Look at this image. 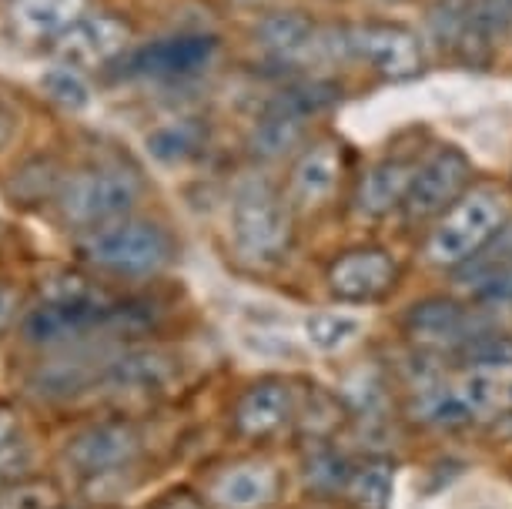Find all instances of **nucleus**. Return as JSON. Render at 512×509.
Masks as SVG:
<instances>
[{
  "label": "nucleus",
  "instance_id": "f257e3e1",
  "mask_svg": "<svg viewBox=\"0 0 512 509\" xmlns=\"http://www.w3.org/2000/svg\"><path fill=\"white\" fill-rule=\"evenodd\" d=\"M81 258L101 272L114 275H151L171 262V235L154 222L121 218L101 225L81 238Z\"/></svg>",
  "mask_w": 512,
  "mask_h": 509
},
{
  "label": "nucleus",
  "instance_id": "f03ea898",
  "mask_svg": "<svg viewBox=\"0 0 512 509\" xmlns=\"http://www.w3.org/2000/svg\"><path fill=\"white\" fill-rule=\"evenodd\" d=\"M506 225V205L492 191H469L432 228L425 255L439 268H459L472 262Z\"/></svg>",
  "mask_w": 512,
  "mask_h": 509
},
{
  "label": "nucleus",
  "instance_id": "7ed1b4c3",
  "mask_svg": "<svg viewBox=\"0 0 512 509\" xmlns=\"http://www.w3.org/2000/svg\"><path fill=\"white\" fill-rule=\"evenodd\" d=\"M231 238L241 258L255 265L278 262L292 248V211L265 181H248L235 191Z\"/></svg>",
  "mask_w": 512,
  "mask_h": 509
},
{
  "label": "nucleus",
  "instance_id": "20e7f679",
  "mask_svg": "<svg viewBox=\"0 0 512 509\" xmlns=\"http://www.w3.org/2000/svg\"><path fill=\"white\" fill-rule=\"evenodd\" d=\"M138 201V181L118 168H88L77 171L57 188V205L67 225L94 228L121 222Z\"/></svg>",
  "mask_w": 512,
  "mask_h": 509
},
{
  "label": "nucleus",
  "instance_id": "39448f33",
  "mask_svg": "<svg viewBox=\"0 0 512 509\" xmlns=\"http://www.w3.org/2000/svg\"><path fill=\"white\" fill-rule=\"evenodd\" d=\"M469 181H472V161L459 148L446 144V148L432 151L412 175L409 195L402 201L405 218L409 222H429V218L446 215L466 195Z\"/></svg>",
  "mask_w": 512,
  "mask_h": 509
},
{
  "label": "nucleus",
  "instance_id": "423d86ee",
  "mask_svg": "<svg viewBox=\"0 0 512 509\" xmlns=\"http://www.w3.org/2000/svg\"><path fill=\"white\" fill-rule=\"evenodd\" d=\"M141 453V432L131 419H104L94 426L81 429L77 436L67 439L64 459L71 463L74 473L98 479L121 473L131 466Z\"/></svg>",
  "mask_w": 512,
  "mask_h": 509
},
{
  "label": "nucleus",
  "instance_id": "0eeeda50",
  "mask_svg": "<svg viewBox=\"0 0 512 509\" xmlns=\"http://www.w3.org/2000/svg\"><path fill=\"white\" fill-rule=\"evenodd\" d=\"M345 51L362 57L375 74L389 81H409L422 71V41L402 24H362L345 34Z\"/></svg>",
  "mask_w": 512,
  "mask_h": 509
},
{
  "label": "nucleus",
  "instance_id": "6e6552de",
  "mask_svg": "<svg viewBox=\"0 0 512 509\" xmlns=\"http://www.w3.org/2000/svg\"><path fill=\"white\" fill-rule=\"evenodd\" d=\"M114 302L108 295H91V299H44L34 312H27L21 325L24 342L31 345H67L84 339L94 329L108 325Z\"/></svg>",
  "mask_w": 512,
  "mask_h": 509
},
{
  "label": "nucleus",
  "instance_id": "1a4fd4ad",
  "mask_svg": "<svg viewBox=\"0 0 512 509\" xmlns=\"http://www.w3.org/2000/svg\"><path fill=\"white\" fill-rule=\"evenodd\" d=\"M325 282L338 302H379L399 282V265L385 248H352L328 265Z\"/></svg>",
  "mask_w": 512,
  "mask_h": 509
},
{
  "label": "nucleus",
  "instance_id": "9d476101",
  "mask_svg": "<svg viewBox=\"0 0 512 509\" xmlns=\"http://www.w3.org/2000/svg\"><path fill=\"white\" fill-rule=\"evenodd\" d=\"M131 37V27L128 21L114 14H84L81 21L74 27L57 37L51 44V51L57 54L61 64H71V67H98V64H108L114 54L124 51Z\"/></svg>",
  "mask_w": 512,
  "mask_h": 509
},
{
  "label": "nucleus",
  "instance_id": "9b49d317",
  "mask_svg": "<svg viewBox=\"0 0 512 509\" xmlns=\"http://www.w3.org/2000/svg\"><path fill=\"white\" fill-rule=\"evenodd\" d=\"M295 389L285 379H258L241 392L231 409V426L245 439L275 436L295 416Z\"/></svg>",
  "mask_w": 512,
  "mask_h": 509
},
{
  "label": "nucleus",
  "instance_id": "f8f14e48",
  "mask_svg": "<svg viewBox=\"0 0 512 509\" xmlns=\"http://www.w3.org/2000/svg\"><path fill=\"white\" fill-rule=\"evenodd\" d=\"M218 51V41L208 34H181L144 44L128 57V71L144 78H185L201 71Z\"/></svg>",
  "mask_w": 512,
  "mask_h": 509
},
{
  "label": "nucleus",
  "instance_id": "ddd939ff",
  "mask_svg": "<svg viewBox=\"0 0 512 509\" xmlns=\"http://www.w3.org/2000/svg\"><path fill=\"white\" fill-rule=\"evenodd\" d=\"M405 335L422 345V349H459L469 335H476L479 329H472V312L466 305L452 302V299H425L415 302L402 319Z\"/></svg>",
  "mask_w": 512,
  "mask_h": 509
},
{
  "label": "nucleus",
  "instance_id": "4468645a",
  "mask_svg": "<svg viewBox=\"0 0 512 509\" xmlns=\"http://www.w3.org/2000/svg\"><path fill=\"white\" fill-rule=\"evenodd\" d=\"M108 362H101L98 355H88V352L57 355V359H47V362H41V366L31 372V379H27V389H31L34 396L44 399V402L77 399L81 392H88V389L98 386V382H104Z\"/></svg>",
  "mask_w": 512,
  "mask_h": 509
},
{
  "label": "nucleus",
  "instance_id": "2eb2a0df",
  "mask_svg": "<svg viewBox=\"0 0 512 509\" xmlns=\"http://www.w3.org/2000/svg\"><path fill=\"white\" fill-rule=\"evenodd\" d=\"M84 14H88V0H14L11 31L27 44H54Z\"/></svg>",
  "mask_w": 512,
  "mask_h": 509
},
{
  "label": "nucleus",
  "instance_id": "dca6fc26",
  "mask_svg": "<svg viewBox=\"0 0 512 509\" xmlns=\"http://www.w3.org/2000/svg\"><path fill=\"white\" fill-rule=\"evenodd\" d=\"M278 486H282V479H278L275 466L238 463L215 479L211 496L225 509H265L278 499Z\"/></svg>",
  "mask_w": 512,
  "mask_h": 509
},
{
  "label": "nucleus",
  "instance_id": "f3484780",
  "mask_svg": "<svg viewBox=\"0 0 512 509\" xmlns=\"http://www.w3.org/2000/svg\"><path fill=\"white\" fill-rule=\"evenodd\" d=\"M338 175H342V151L335 144H315L292 168V201L295 208L315 211L335 195Z\"/></svg>",
  "mask_w": 512,
  "mask_h": 509
},
{
  "label": "nucleus",
  "instance_id": "a211bd4d",
  "mask_svg": "<svg viewBox=\"0 0 512 509\" xmlns=\"http://www.w3.org/2000/svg\"><path fill=\"white\" fill-rule=\"evenodd\" d=\"M175 376V362L158 349L121 352L108 362L104 386L114 392H161Z\"/></svg>",
  "mask_w": 512,
  "mask_h": 509
},
{
  "label": "nucleus",
  "instance_id": "6ab92c4d",
  "mask_svg": "<svg viewBox=\"0 0 512 509\" xmlns=\"http://www.w3.org/2000/svg\"><path fill=\"white\" fill-rule=\"evenodd\" d=\"M415 168H409L399 158H385L375 168H369V175L362 178L359 195H355V208L369 218L389 215L392 208H402L405 195H409Z\"/></svg>",
  "mask_w": 512,
  "mask_h": 509
},
{
  "label": "nucleus",
  "instance_id": "aec40b11",
  "mask_svg": "<svg viewBox=\"0 0 512 509\" xmlns=\"http://www.w3.org/2000/svg\"><path fill=\"white\" fill-rule=\"evenodd\" d=\"M395 489V463L392 459H365L352 469V479L345 486V499L352 509H389Z\"/></svg>",
  "mask_w": 512,
  "mask_h": 509
},
{
  "label": "nucleus",
  "instance_id": "412c9836",
  "mask_svg": "<svg viewBox=\"0 0 512 509\" xmlns=\"http://www.w3.org/2000/svg\"><path fill=\"white\" fill-rule=\"evenodd\" d=\"M509 24H512V0H472L469 34L459 51L469 61H482L492 41H499L509 31Z\"/></svg>",
  "mask_w": 512,
  "mask_h": 509
},
{
  "label": "nucleus",
  "instance_id": "4be33fe9",
  "mask_svg": "<svg viewBox=\"0 0 512 509\" xmlns=\"http://www.w3.org/2000/svg\"><path fill=\"white\" fill-rule=\"evenodd\" d=\"M305 118L302 114H288L282 108H268V114L251 131V155L258 158H282L302 141Z\"/></svg>",
  "mask_w": 512,
  "mask_h": 509
},
{
  "label": "nucleus",
  "instance_id": "5701e85b",
  "mask_svg": "<svg viewBox=\"0 0 512 509\" xmlns=\"http://www.w3.org/2000/svg\"><path fill=\"white\" fill-rule=\"evenodd\" d=\"M412 412L415 419L425 422V426H439V429H459V426H469L476 422V412L466 406L462 392L452 386H432V389H422L419 396L412 402Z\"/></svg>",
  "mask_w": 512,
  "mask_h": 509
},
{
  "label": "nucleus",
  "instance_id": "b1692460",
  "mask_svg": "<svg viewBox=\"0 0 512 509\" xmlns=\"http://www.w3.org/2000/svg\"><path fill=\"white\" fill-rule=\"evenodd\" d=\"M201 144H205V131L195 121H171L148 134V151L161 165H185L198 155Z\"/></svg>",
  "mask_w": 512,
  "mask_h": 509
},
{
  "label": "nucleus",
  "instance_id": "393cba45",
  "mask_svg": "<svg viewBox=\"0 0 512 509\" xmlns=\"http://www.w3.org/2000/svg\"><path fill=\"white\" fill-rule=\"evenodd\" d=\"M258 37L275 57H298L312 47L315 24L302 14H268L258 24Z\"/></svg>",
  "mask_w": 512,
  "mask_h": 509
},
{
  "label": "nucleus",
  "instance_id": "a878e982",
  "mask_svg": "<svg viewBox=\"0 0 512 509\" xmlns=\"http://www.w3.org/2000/svg\"><path fill=\"white\" fill-rule=\"evenodd\" d=\"M37 84H41V91L64 111H84L91 104V98H94L88 78H84V74L77 71V67H71V64L47 67Z\"/></svg>",
  "mask_w": 512,
  "mask_h": 509
},
{
  "label": "nucleus",
  "instance_id": "bb28decb",
  "mask_svg": "<svg viewBox=\"0 0 512 509\" xmlns=\"http://www.w3.org/2000/svg\"><path fill=\"white\" fill-rule=\"evenodd\" d=\"M359 332H362V319L349 312H315L312 319L305 322L308 342H312L318 352L345 349L349 342L359 339Z\"/></svg>",
  "mask_w": 512,
  "mask_h": 509
},
{
  "label": "nucleus",
  "instance_id": "cd10ccee",
  "mask_svg": "<svg viewBox=\"0 0 512 509\" xmlns=\"http://www.w3.org/2000/svg\"><path fill=\"white\" fill-rule=\"evenodd\" d=\"M352 463L342 453H335L328 443H318L312 456L305 459V479L315 493H345L352 479Z\"/></svg>",
  "mask_w": 512,
  "mask_h": 509
},
{
  "label": "nucleus",
  "instance_id": "c85d7f7f",
  "mask_svg": "<svg viewBox=\"0 0 512 509\" xmlns=\"http://www.w3.org/2000/svg\"><path fill=\"white\" fill-rule=\"evenodd\" d=\"M61 506V486L47 476L11 479L0 486V509H57Z\"/></svg>",
  "mask_w": 512,
  "mask_h": 509
},
{
  "label": "nucleus",
  "instance_id": "c756f323",
  "mask_svg": "<svg viewBox=\"0 0 512 509\" xmlns=\"http://www.w3.org/2000/svg\"><path fill=\"white\" fill-rule=\"evenodd\" d=\"M456 352L472 372H489V369L512 366V339L509 335H499V332L469 335Z\"/></svg>",
  "mask_w": 512,
  "mask_h": 509
},
{
  "label": "nucleus",
  "instance_id": "7c9ffc66",
  "mask_svg": "<svg viewBox=\"0 0 512 509\" xmlns=\"http://www.w3.org/2000/svg\"><path fill=\"white\" fill-rule=\"evenodd\" d=\"M469 17H472V0H442L436 11H432V31H436L439 44L459 51L469 34Z\"/></svg>",
  "mask_w": 512,
  "mask_h": 509
},
{
  "label": "nucleus",
  "instance_id": "2f4dec72",
  "mask_svg": "<svg viewBox=\"0 0 512 509\" xmlns=\"http://www.w3.org/2000/svg\"><path fill=\"white\" fill-rule=\"evenodd\" d=\"M21 426H17V416L7 406H0V473L11 469L17 459H21Z\"/></svg>",
  "mask_w": 512,
  "mask_h": 509
},
{
  "label": "nucleus",
  "instance_id": "473e14b6",
  "mask_svg": "<svg viewBox=\"0 0 512 509\" xmlns=\"http://www.w3.org/2000/svg\"><path fill=\"white\" fill-rule=\"evenodd\" d=\"M476 299L492 302V305H506L512 302V262L492 268V272L476 285Z\"/></svg>",
  "mask_w": 512,
  "mask_h": 509
},
{
  "label": "nucleus",
  "instance_id": "72a5a7b5",
  "mask_svg": "<svg viewBox=\"0 0 512 509\" xmlns=\"http://www.w3.org/2000/svg\"><path fill=\"white\" fill-rule=\"evenodd\" d=\"M17 309H21V295H17L11 285L0 282V335H4L14 325Z\"/></svg>",
  "mask_w": 512,
  "mask_h": 509
},
{
  "label": "nucleus",
  "instance_id": "f704fd0d",
  "mask_svg": "<svg viewBox=\"0 0 512 509\" xmlns=\"http://www.w3.org/2000/svg\"><path fill=\"white\" fill-rule=\"evenodd\" d=\"M151 509H208L205 503H201L198 496H191V493H168V496H161L158 503H154Z\"/></svg>",
  "mask_w": 512,
  "mask_h": 509
},
{
  "label": "nucleus",
  "instance_id": "c9c22d12",
  "mask_svg": "<svg viewBox=\"0 0 512 509\" xmlns=\"http://www.w3.org/2000/svg\"><path fill=\"white\" fill-rule=\"evenodd\" d=\"M14 134H17V118H14V111L0 104V151H4L7 144L14 141Z\"/></svg>",
  "mask_w": 512,
  "mask_h": 509
},
{
  "label": "nucleus",
  "instance_id": "e433bc0d",
  "mask_svg": "<svg viewBox=\"0 0 512 509\" xmlns=\"http://www.w3.org/2000/svg\"><path fill=\"white\" fill-rule=\"evenodd\" d=\"M499 406L509 412V419H512V382L509 386H502V396H499Z\"/></svg>",
  "mask_w": 512,
  "mask_h": 509
},
{
  "label": "nucleus",
  "instance_id": "4c0bfd02",
  "mask_svg": "<svg viewBox=\"0 0 512 509\" xmlns=\"http://www.w3.org/2000/svg\"><path fill=\"white\" fill-rule=\"evenodd\" d=\"M57 509H64V506H57Z\"/></svg>",
  "mask_w": 512,
  "mask_h": 509
}]
</instances>
